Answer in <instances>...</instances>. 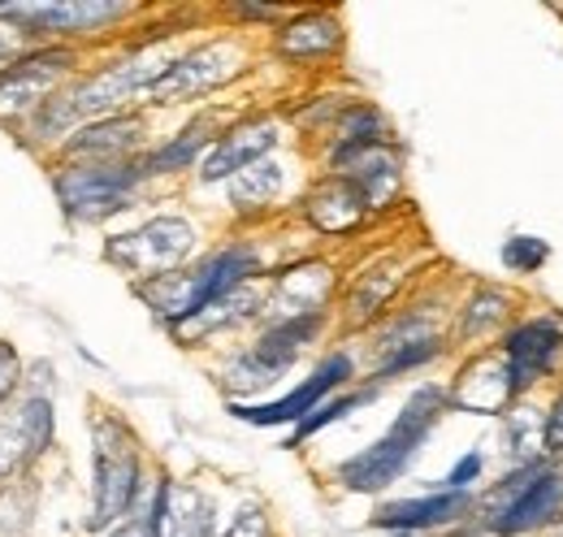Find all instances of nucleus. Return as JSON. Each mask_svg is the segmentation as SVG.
I'll use <instances>...</instances> for the list:
<instances>
[{
    "label": "nucleus",
    "mask_w": 563,
    "mask_h": 537,
    "mask_svg": "<svg viewBox=\"0 0 563 537\" xmlns=\"http://www.w3.org/2000/svg\"><path fill=\"white\" fill-rule=\"evenodd\" d=\"M560 534H563V520H560Z\"/></svg>",
    "instance_id": "e433bc0d"
},
{
    "label": "nucleus",
    "mask_w": 563,
    "mask_h": 537,
    "mask_svg": "<svg viewBox=\"0 0 563 537\" xmlns=\"http://www.w3.org/2000/svg\"><path fill=\"white\" fill-rule=\"evenodd\" d=\"M196 252V226L183 217H152L147 226L109 239L104 256L118 268H126L131 277H165L174 268H183V261Z\"/></svg>",
    "instance_id": "39448f33"
},
{
    "label": "nucleus",
    "mask_w": 563,
    "mask_h": 537,
    "mask_svg": "<svg viewBox=\"0 0 563 537\" xmlns=\"http://www.w3.org/2000/svg\"><path fill=\"white\" fill-rule=\"evenodd\" d=\"M247 66L243 48L234 40H212L200 44L183 57H174L169 69L143 91V105H183V100H196V96H209L217 87H225L230 78H239Z\"/></svg>",
    "instance_id": "423d86ee"
},
{
    "label": "nucleus",
    "mask_w": 563,
    "mask_h": 537,
    "mask_svg": "<svg viewBox=\"0 0 563 537\" xmlns=\"http://www.w3.org/2000/svg\"><path fill=\"white\" fill-rule=\"evenodd\" d=\"M48 442H53V403L48 399L35 395L0 412V481L22 472L31 460H40Z\"/></svg>",
    "instance_id": "f8f14e48"
},
{
    "label": "nucleus",
    "mask_w": 563,
    "mask_h": 537,
    "mask_svg": "<svg viewBox=\"0 0 563 537\" xmlns=\"http://www.w3.org/2000/svg\"><path fill=\"white\" fill-rule=\"evenodd\" d=\"M451 395L438 391V386H421L412 391V399L404 403V412L395 416V425L373 442L364 447L360 456H352L343 469H339V481L355 490V494H377L386 490L390 481H399V472L412 464V456L421 451V442L429 438V429L438 425V416L446 412Z\"/></svg>",
    "instance_id": "f03ea898"
},
{
    "label": "nucleus",
    "mask_w": 563,
    "mask_h": 537,
    "mask_svg": "<svg viewBox=\"0 0 563 537\" xmlns=\"http://www.w3.org/2000/svg\"><path fill=\"white\" fill-rule=\"evenodd\" d=\"M542 429H547V412L542 416H538V407H516L511 412V420H507V460H511V469L542 464V456H547Z\"/></svg>",
    "instance_id": "b1692460"
},
{
    "label": "nucleus",
    "mask_w": 563,
    "mask_h": 537,
    "mask_svg": "<svg viewBox=\"0 0 563 537\" xmlns=\"http://www.w3.org/2000/svg\"><path fill=\"white\" fill-rule=\"evenodd\" d=\"M70 53H26L18 66L0 74V118L40 113L53 100V87L70 69Z\"/></svg>",
    "instance_id": "9b49d317"
},
{
    "label": "nucleus",
    "mask_w": 563,
    "mask_h": 537,
    "mask_svg": "<svg viewBox=\"0 0 563 537\" xmlns=\"http://www.w3.org/2000/svg\"><path fill=\"white\" fill-rule=\"evenodd\" d=\"M482 469H486V460H482V451H468L455 469L446 472V490H460V494H468L473 485H477V476H482Z\"/></svg>",
    "instance_id": "2f4dec72"
},
{
    "label": "nucleus",
    "mask_w": 563,
    "mask_h": 537,
    "mask_svg": "<svg viewBox=\"0 0 563 537\" xmlns=\"http://www.w3.org/2000/svg\"><path fill=\"white\" fill-rule=\"evenodd\" d=\"M352 382V355L347 351H334V355H325L321 364H317V373L308 377V382H299L290 395H282L274 403H256V407H243V403H234L230 412L239 416V420H247V425H299L303 416H312L330 391H339V386H347Z\"/></svg>",
    "instance_id": "1a4fd4ad"
},
{
    "label": "nucleus",
    "mask_w": 563,
    "mask_h": 537,
    "mask_svg": "<svg viewBox=\"0 0 563 537\" xmlns=\"http://www.w3.org/2000/svg\"><path fill=\"white\" fill-rule=\"evenodd\" d=\"M303 212H308V221H312L321 234H347V230H355V226L364 221L368 204H364V196L355 191L347 178L334 174L330 183H321V187L308 196Z\"/></svg>",
    "instance_id": "aec40b11"
},
{
    "label": "nucleus",
    "mask_w": 563,
    "mask_h": 537,
    "mask_svg": "<svg viewBox=\"0 0 563 537\" xmlns=\"http://www.w3.org/2000/svg\"><path fill=\"white\" fill-rule=\"evenodd\" d=\"M143 139L140 118H104V122H91V127H78L66 139V152L82 156V161H126V152H135Z\"/></svg>",
    "instance_id": "6ab92c4d"
},
{
    "label": "nucleus",
    "mask_w": 563,
    "mask_h": 537,
    "mask_svg": "<svg viewBox=\"0 0 563 537\" xmlns=\"http://www.w3.org/2000/svg\"><path fill=\"white\" fill-rule=\"evenodd\" d=\"M560 520H563V469L542 464V469L511 494V503H503L486 525L498 537H516V534L547 529V525H560Z\"/></svg>",
    "instance_id": "9d476101"
},
{
    "label": "nucleus",
    "mask_w": 563,
    "mask_h": 537,
    "mask_svg": "<svg viewBox=\"0 0 563 537\" xmlns=\"http://www.w3.org/2000/svg\"><path fill=\"white\" fill-rule=\"evenodd\" d=\"M551 261V248L547 239H533V234H516L503 243V265L511 273H538V268Z\"/></svg>",
    "instance_id": "c85d7f7f"
},
{
    "label": "nucleus",
    "mask_w": 563,
    "mask_h": 537,
    "mask_svg": "<svg viewBox=\"0 0 563 537\" xmlns=\"http://www.w3.org/2000/svg\"><path fill=\"white\" fill-rule=\"evenodd\" d=\"M147 516L156 537H212V503L196 485L161 481Z\"/></svg>",
    "instance_id": "4468645a"
},
{
    "label": "nucleus",
    "mask_w": 563,
    "mask_h": 537,
    "mask_svg": "<svg viewBox=\"0 0 563 537\" xmlns=\"http://www.w3.org/2000/svg\"><path fill=\"white\" fill-rule=\"evenodd\" d=\"M22 44H26V31H22L18 22H13V26H4V22H0V74H4L9 66H18V62L26 57V53H22Z\"/></svg>",
    "instance_id": "473e14b6"
},
{
    "label": "nucleus",
    "mask_w": 563,
    "mask_h": 537,
    "mask_svg": "<svg viewBox=\"0 0 563 537\" xmlns=\"http://www.w3.org/2000/svg\"><path fill=\"white\" fill-rule=\"evenodd\" d=\"M217 537H269V516L256 503H247V507H239V516Z\"/></svg>",
    "instance_id": "7c9ffc66"
},
{
    "label": "nucleus",
    "mask_w": 563,
    "mask_h": 537,
    "mask_svg": "<svg viewBox=\"0 0 563 537\" xmlns=\"http://www.w3.org/2000/svg\"><path fill=\"white\" fill-rule=\"evenodd\" d=\"M282 183H286L282 178V165L256 161L252 169H243V174L230 178V204L234 208H269V204L278 200Z\"/></svg>",
    "instance_id": "393cba45"
},
{
    "label": "nucleus",
    "mask_w": 563,
    "mask_h": 537,
    "mask_svg": "<svg viewBox=\"0 0 563 537\" xmlns=\"http://www.w3.org/2000/svg\"><path fill=\"white\" fill-rule=\"evenodd\" d=\"M321 326H325V313H312V317H290V321H274L261 342L247 351V360L265 373V382H274L278 373H286L295 360H299V351L312 342V338L321 335Z\"/></svg>",
    "instance_id": "f3484780"
},
{
    "label": "nucleus",
    "mask_w": 563,
    "mask_h": 537,
    "mask_svg": "<svg viewBox=\"0 0 563 537\" xmlns=\"http://www.w3.org/2000/svg\"><path fill=\"white\" fill-rule=\"evenodd\" d=\"M140 183V161H74L57 174V200L78 221H104L131 204Z\"/></svg>",
    "instance_id": "20e7f679"
},
{
    "label": "nucleus",
    "mask_w": 563,
    "mask_h": 537,
    "mask_svg": "<svg viewBox=\"0 0 563 537\" xmlns=\"http://www.w3.org/2000/svg\"><path fill=\"white\" fill-rule=\"evenodd\" d=\"M507 313H511V299H507L503 291H494V286H482V291H477V295L464 304L460 335H464V338L490 335L494 326H503V321H507Z\"/></svg>",
    "instance_id": "bb28decb"
},
{
    "label": "nucleus",
    "mask_w": 563,
    "mask_h": 537,
    "mask_svg": "<svg viewBox=\"0 0 563 537\" xmlns=\"http://www.w3.org/2000/svg\"><path fill=\"white\" fill-rule=\"evenodd\" d=\"M113 537H156L152 534V516L143 512V516H135V520H122V525L113 529Z\"/></svg>",
    "instance_id": "c9c22d12"
},
{
    "label": "nucleus",
    "mask_w": 563,
    "mask_h": 537,
    "mask_svg": "<svg viewBox=\"0 0 563 537\" xmlns=\"http://www.w3.org/2000/svg\"><path fill=\"white\" fill-rule=\"evenodd\" d=\"M377 395V391H352V395H343V399H325L312 416H303L299 425H295V434H290V442L286 447H299L303 438H312L317 429H325V425H334V420H343L352 407H360V403H368Z\"/></svg>",
    "instance_id": "cd10ccee"
},
{
    "label": "nucleus",
    "mask_w": 563,
    "mask_h": 537,
    "mask_svg": "<svg viewBox=\"0 0 563 537\" xmlns=\"http://www.w3.org/2000/svg\"><path fill=\"white\" fill-rule=\"evenodd\" d=\"M404 282V273L395 265L386 268H368L364 277H360V286H355V295L347 299V317L352 321H368V317H377L382 308H386V299L395 295V286Z\"/></svg>",
    "instance_id": "a878e982"
},
{
    "label": "nucleus",
    "mask_w": 563,
    "mask_h": 537,
    "mask_svg": "<svg viewBox=\"0 0 563 537\" xmlns=\"http://www.w3.org/2000/svg\"><path fill=\"white\" fill-rule=\"evenodd\" d=\"M91 434H96V451H91L96 494H91L87 529H113L140 498V451H135L131 429L113 416H96Z\"/></svg>",
    "instance_id": "7ed1b4c3"
},
{
    "label": "nucleus",
    "mask_w": 563,
    "mask_h": 537,
    "mask_svg": "<svg viewBox=\"0 0 563 537\" xmlns=\"http://www.w3.org/2000/svg\"><path fill=\"white\" fill-rule=\"evenodd\" d=\"M542 442H547V451L563 456V391L555 395V403L547 407V429H542Z\"/></svg>",
    "instance_id": "f704fd0d"
},
{
    "label": "nucleus",
    "mask_w": 563,
    "mask_h": 537,
    "mask_svg": "<svg viewBox=\"0 0 563 537\" xmlns=\"http://www.w3.org/2000/svg\"><path fill=\"white\" fill-rule=\"evenodd\" d=\"M18 382H22V364H18L13 347H9V342H0V403L18 391Z\"/></svg>",
    "instance_id": "72a5a7b5"
},
{
    "label": "nucleus",
    "mask_w": 563,
    "mask_h": 537,
    "mask_svg": "<svg viewBox=\"0 0 563 537\" xmlns=\"http://www.w3.org/2000/svg\"><path fill=\"white\" fill-rule=\"evenodd\" d=\"M9 22L26 35H100L104 26L122 22L131 4L118 0H57V4H0Z\"/></svg>",
    "instance_id": "6e6552de"
},
{
    "label": "nucleus",
    "mask_w": 563,
    "mask_h": 537,
    "mask_svg": "<svg viewBox=\"0 0 563 537\" xmlns=\"http://www.w3.org/2000/svg\"><path fill=\"white\" fill-rule=\"evenodd\" d=\"M274 44L286 62H325L343 48V22L325 9H308V13H295L290 22H282Z\"/></svg>",
    "instance_id": "dca6fc26"
},
{
    "label": "nucleus",
    "mask_w": 563,
    "mask_h": 537,
    "mask_svg": "<svg viewBox=\"0 0 563 537\" xmlns=\"http://www.w3.org/2000/svg\"><path fill=\"white\" fill-rule=\"evenodd\" d=\"M438 351H442V338H421V342H412V347H399V351L382 355L377 377H399V373H408V369H421Z\"/></svg>",
    "instance_id": "c756f323"
},
{
    "label": "nucleus",
    "mask_w": 563,
    "mask_h": 537,
    "mask_svg": "<svg viewBox=\"0 0 563 537\" xmlns=\"http://www.w3.org/2000/svg\"><path fill=\"white\" fill-rule=\"evenodd\" d=\"M455 407H468V412H503L511 399V391H507V369H503V355L494 351L486 360H477V364H468L464 373H460V391H455Z\"/></svg>",
    "instance_id": "412c9836"
},
{
    "label": "nucleus",
    "mask_w": 563,
    "mask_h": 537,
    "mask_svg": "<svg viewBox=\"0 0 563 537\" xmlns=\"http://www.w3.org/2000/svg\"><path fill=\"white\" fill-rule=\"evenodd\" d=\"M261 304H265V299H261V286H256V282H243V286H234L230 295L212 299L200 317H191V321H187V326H178L174 335L205 338V335H212V330H225V326H239V321L256 317V313H261Z\"/></svg>",
    "instance_id": "4be33fe9"
},
{
    "label": "nucleus",
    "mask_w": 563,
    "mask_h": 537,
    "mask_svg": "<svg viewBox=\"0 0 563 537\" xmlns=\"http://www.w3.org/2000/svg\"><path fill=\"white\" fill-rule=\"evenodd\" d=\"M334 291V273L325 265H299L290 273H282L274 295L265 299L278 321H290V317H312V313H325V299Z\"/></svg>",
    "instance_id": "a211bd4d"
},
{
    "label": "nucleus",
    "mask_w": 563,
    "mask_h": 537,
    "mask_svg": "<svg viewBox=\"0 0 563 537\" xmlns=\"http://www.w3.org/2000/svg\"><path fill=\"white\" fill-rule=\"evenodd\" d=\"M503 369H507V391L511 399H520L525 391H533L563 355V326L555 317H529L516 321L503 342H498Z\"/></svg>",
    "instance_id": "0eeeda50"
},
{
    "label": "nucleus",
    "mask_w": 563,
    "mask_h": 537,
    "mask_svg": "<svg viewBox=\"0 0 563 537\" xmlns=\"http://www.w3.org/2000/svg\"><path fill=\"white\" fill-rule=\"evenodd\" d=\"M468 507H473V494L438 490V494H424V498L386 503V507L373 516V525H377V529H395V534H421V529H442V525L460 520Z\"/></svg>",
    "instance_id": "2eb2a0df"
},
{
    "label": "nucleus",
    "mask_w": 563,
    "mask_h": 537,
    "mask_svg": "<svg viewBox=\"0 0 563 537\" xmlns=\"http://www.w3.org/2000/svg\"><path fill=\"white\" fill-rule=\"evenodd\" d=\"M169 62L174 57H165V53H135V57H126L118 66H104L96 69V74H87L74 91L53 96L35 113V134H74L78 127L118 118L122 105L143 100V91L169 69Z\"/></svg>",
    "instance_id": "f257e3e1"
},
{
    "label": "nucleus",
    "mask_w": 563,
    "mask_h": 537,
    "mask_svg": "<svg viewBox=\"0 0 563 537\" xmlns=\"http://www.w3.org/2000/svg\"><path fill=\"white\" fill-rule=\"evenodd\" d=\"M212 147V134H209V122L200 118V122H191L183 134H174L165 147H156V152H147L140 161L143 178H152V174H178V169H187V165H196L200 161V152H209Z\"/></svg>",
    "instance_id": "5701e85b"
},
{
    "label": "nucleus",
    "mask_w": 563,
    "mask_h": 537,
    "mask_svg": "<svg viewBox=\"0 0 563 537\" xmlns=\"http://www.w3.org/2000/svg\"><path fill=\"white\" fill-rule=\"evenodd\" d=\"M274 147H278V122H269V118L230 127L225 134H217L212 147L205 152L200 178H205V183H230L234 174L252 169L256 161H269Z\"/></svg>",
    "instance_id": "ddd939ff"
}]
</instances>
